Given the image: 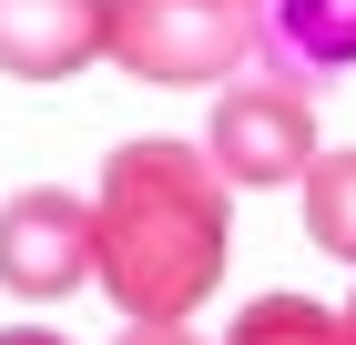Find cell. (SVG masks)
I'll return each instance as SVG.
<instances>
[{
  "label": "cell",
  "mask_w": 356,
  "mask_h": 345,
  "mask_svg": "<svg viewBox=\"0 0 356 345\" xmlns=\"http://www.w3.org/2000/svg\"><path fill=\"white\" fill-rule=\"evenodd\" d=\"M0 285L21 305H61L72 285H92V203L61 183H31L0 203Z\"/></svg>",
  "instance_id": "277c9868"
},
{
  "label": "cell",
  "mask_w": 356,
  "mask_h": 345,
  "mask_svg": "<svg viewBox=\"0 0 356 345\" xmlns=\"http://www.w3.org/2000/svg\"><path fill=\"white\" fill-rule=\"evenodd\" d=\"M296 183H305V234L356 264V153H316Z\"/></svg>",
  "instance_id": "ba28073f"
},
{
  "label": "cell",
  "mask_w": 356,
  "mask_h": 345,
  "mask_svg": "<svg viewBox=\"0 0 356 345\" xmlns=\"http://www.w3.org/2000/svg\"><path fill=\"white\" fill-rule=\"evenodd\" d=\"M0 345H61V335H41V325H10V335H0Z\"/></svg>",
  "instance_id": "30bf717a"
},
{
  "label": "cell",
  "mask_w": 356,
  "mask_h": 345,
  "mask_svg": "<svg viewBox=\"0 0 356 345\" xmlns=\"http://www.w3.org/2000/svg\"><path fill=\"white\" fill-rule=\"evenodd\" d=\"M254 51L296 92L356 71V0H254Z\"/></svg>",
  "instance_id": "8992f818"
},
{
  "label": "cell",
  "mask_w": 356,
  "mask_h": 345,
  "mask_svg": "<svg viewBox=\"0 0 356 345\" xmlns=\"http://www.w3.org/2000/svg\"><path fill=\"white\" fill-rule=\"evenodd\" d=\"M224 345H346V325L316 294H254L245 315L224 325Z\"/></svg>",
  "instance_id": "52a82bcc"
},
{
  "label": "cell",
  "mask_w": 356,
  "mask_h": 345,
  "mask_svg": "<svg viewBox=\"0 0 356 345\" xmlns=\"http://www.w3.org/2000/svg\"><path fill=\"white\" fill-rule=\"evenodd\" d=\"M336 325H346V345H356V305H336Z\"/></svg>",
  "instance_id": "8fae6325"
},
{
  "label": "cell",
  "mask_w": 356,
  "mask_h": 345,
  "mask_svg": "<svg viewBox=\"0 0 356 345\" xmlns=\"http://www.w3.org/2000/svg\"><path fill=\"white\" fill-rule=\"evenodd\" d=\"M122 345H193L184 325H122Z\"/></svg>",
  "instance_id": "9c48e42d"
},
{
  "label": "cell",
  "mask_w": 356,
  "mask_h": 345,
  "mask_svg": "<svg viewBox=\"0 0 356 345\" xmlns=\"http://www.w3.org/2000/svg\"><path fill=\"white\" fill-rule=\"evenodd\" d=\"M102 61L133 81H224L254 61V0H112Z\"/></svg>",
  "instance_id": "7a4b0ae2"
},
{
  "label": "cell",
  "mask_w": 356,
  "mask_h": 345,
  "mask_svg": "<svg viewBox=\"0 0 356 345\" xmlns=\"http://www.w3.org/2000/svg\"><path fill=\"white\" fill-rule=\"evenodd\" d=\"M234 254V213H224V173L193 142H122L92 193V274L133 325H184L204 315V294L224 285Z\"/></svg>",
  "instance_id": "6da1fadb"
},
{
  "label": "cell",
  "mask_w": 356,
  "mask_h": 345,
  "mask_svg": "<svg viewBox=\"0 0 356 345\" xmlns=\"http://www.w3.org/2000/svg\"><path fill=\"white\" fill-rule=\"evenodd\" d=\"M204 153H214L224 183H296L316 162V92H296V81H224L214 122H204Z\"/></svg>",
  "instance_id": "3957f363"
},
{
  "label": "cell",
  "mask_w": 356,
  "mask_h": 345,
  "mask_svg": "<svg viewBox=\"0 0 356 345\" xmlns=\"http://www.w3.org/2000/svg\"><path fill=\"white\" fill-rule=\"evenodd\" d=\"M112 0H0V71L21 81H72L102 61Z\"/></svg>",
  "instance_id": "5b68a950"
}]
</instances>
